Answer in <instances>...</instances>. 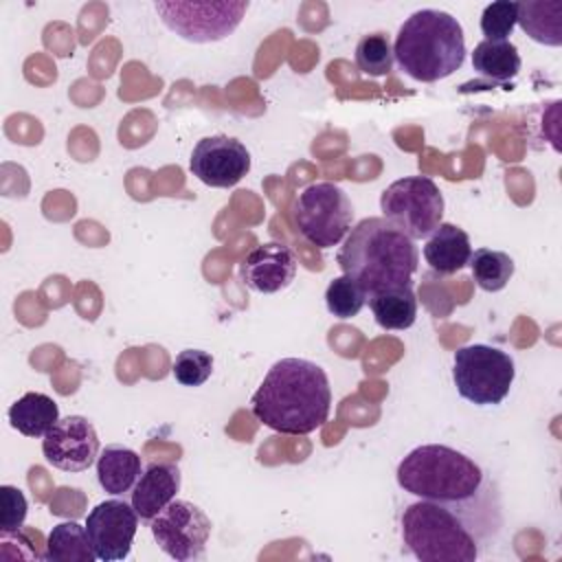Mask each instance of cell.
Returning <instances> with one entry per match:
<instances>
[{"label": "cell", "mask_w": 562, "mask_h": 562, "mask_svg": "<svg viewBox=\"0 0 562 562\" xmlns=\"http://www.w3.org/2000/svg\"><path fill=\"white\" fill-rule=\"evenodd\" d=\"M42 560H46V562H94L97 553L92 549L86 527H81L75 520H66L50 529Z\"/></svg>", "instance_id": "21"}, {"label": "cell", "mask_w": 562, "mask_h": 562, "mask_svg": "<svg viewBox=\"0 0 562 562\" xmlns=\"http://www.w3.org/2000/svg\"><path fill=\"white\" fill-rule=\"evenodd\" d=\"M353 222L349 195L334 182L307 184L294 200V224L316 248L338 246Z\"/></svg>", "instance_id": "8"}, {"label": "cell", "mask_w": 562, "mask_h": 562, "mask_svg": "<svg viewBox=\"0 0 562 562\" xmlns=\"http://www.w3.org/2000/svg\"><path fill=\"white\" fill-rule=\"evenodd\" d=\"M393 46L382 33L364 35L356 46V64L369 77H384L393 68Z\"/></svg>", "instance_id": "25"}, {"label": "cell", "mask_w": 562, "mask_h": 562, "mask_svg": "<svg viewBox=\"0 0 562 562\" xmlns=\"http://www.w3.org/2000/svg\"><path fill=\"white\" fill-rule=\"evenodd\" d=\"M11 426L24 437H44L59 422V406L46 393H24L9 406Z\"/></svg>", "instance_id": "18"}, {"label": "cell", "mask_w": 562, "mask_h": 562, "mask_svg": "<svg viewBox=\"0 0 562 562\" xmlns=\"http://www.w3.org/2000/svg\"><path fill=\"white\" fill-rule=\"evenodd\" d=\"M42 452L57 470L83 472L99 457V437L92 422L81 415H68L44 435Z\"/></svg>", "instance_id": "13"}, {"label": "cell", "mask_w": 562, "mask_h": 562, "mask_svg": "<svg viewBox=\"0 0 562 562\" xmlns=\"http://www.w3.org/2000/svg\"><path fill=\"white\" fill-rule=\"evenodd\" d=\"M162 24L178 37L193 44H209L228 37L248 11V2H156Z\"/></svg>", "instance_id": "9"}, {"label": "cell", "mask_w": 562, "mask_h": 562, "mask_svg": "<svg viewBox=\"0 0 562 562\" xmlns=\"http://www.w3.org/2000/svg\"><path fill=\"white\" fill-rule=\"evenodd\" d=\"M472 255L470 237L463 228L441 222L424 244V259L426 263L439 274H454L463 266H468Z\"/></svg>", "instance_id": "16"}, {"label": "cell", "mask_w": 562, "mask_h": 562, "mask_svg": "<svg viewBox=\"0 0 562 562\" xmlns=\"http://www.w3.org/2000/svg\"><path fill=\"white\" fill-rule=\"evenodd\" d=\"M367 301L382 329H408L417 318V296L411 285L375 292Z\"/></svg>", "instance_id": "19"}, {"label": "cell", "mask_w": 562, "mask_h": 562, "mask_svg": "<svg viewBox=\"0 0 562 562\" xmlns=\"http://www.w3.org/2000/svg\"><path fill=\"white\" fill-rule=\"evenodd\" d=\"M393 57L415 81L450 77L465 59V35L459 20L439 9H419L395 35Z\"/></svg>", "instance_id": "3"}, {"label": "cell", "mask_w": 562, "mask_h": 562, "mask_svg": "<svg viewBox=\"0 0 562 562\" xmlns=\"http://www.w3.org/2000/svg\"><path fill=\"white\" fill-rule=\"evenodd\" d=\"M156 544L176 562H191L202 558L209 536L211 518L191 501L173 498L149 520Z\"/></svg>", "instance_id": "10"}, {"label": "cell", "mask_w": 562, "mask_h": 562, "mask_svg": "<svg viewBox=\"0 0 562 562\" xmlns=\"http://www.w3.org/2000/svg\"><path fill=\"white\" fill-rule=\"evenodd\" d=\"M143 472L140 457L127 446H105L97 457L99 485L114 496H121L134 487Z\"/></svg>", "instance_id": "17"}, {"label": "cell", "mask_w": 562, "mask_h": 562, "mask_svg": "<svg viewBox=\"0 0 562 562\" xmlns=\"http://www.w3.org/2000/svg\"><path fill=\"white\" fill-rule=\"evenodd\" d=\"M331 408V389L323 367L305 358L277 360L250 397L252 415L274 432L310 435Z\"/></svg>", "instance_id": "1"}, {"label": "cell", "mask_w": 562, "mask_h": 562, "mask_svg": "<svg viewBox=\"0 0 562 562\" xmlns=\"http://www.w3.org/2000/svg\"><path fill=\"white\" fill-rule=\"evenodd\" d=\"M171 373L182 386H200L213 373V356L202 349H182L173 360Z\"/></svg>", "instance_id": "26"}, {"label": "cell", "mask_w": 562, "mask_h": 562, "mask_svg": "<svg viewBox=\"0 0 562 562\" xmlns=\"http://www.w3.org/2000/svg\"><path fill=\"white\" fill-rule=\"evenodd\" d=\"M189 169L206 187L228 189L250 171V151L233 136H206L193 147Z\"/></svg>", "instance_id": "12"}, {"label": "cell", "mask_w": 562, "mask_h": 562, "mask_svg": "<svg viewBox=\"0 0 562 562\" xmlns=\"http://www.w3.org/2000/svg\"><path fill=\"white\" fill-rule=\"evenodd\" d=\"M138 529V514L132 503L121 498H108L94 505L86 518V531L90 536L97 560L119 562L132 551V542Z\"/></svg>", "instance_id": "11"}, {"label": "cell", "mask_w": 562, "mask_h": 562, "mask_svg": "<svg viewBox=\"0 0 562 562\" xmlns=\"http://www.w3.org/2000/svg\"><path fill=\"white\" fill-rule=\"evenodd\" d=\"M518 24L520 29L540 44L560 46L562 44V2H518Z\"/></svg>", "instance_id": "22"}, {"label": "cell", "mask_w": 562, "mask_h": 562, "mask_svg": "<svg viewBox=\"0 0 562 562\" xmlns=\"http://www.w3.org/2000/svg\"><path fill=\"white\" fill-rule=\"evenodd\" d=\"M239 277L250 290L259 294L281 292L296 277V257L285 244H259L244 257L239 266Z\"/></svg>", "instance_id": "14"}, {"label": "cell", "mask_w": 562, "mask_h": 562, "mask_svg": "<svg viewBox=\"0 0 562 562\" xmlns=\"http://www.w3.org/2000/svg\"><path fill=\"white\" fill-rule=\"evenodd\" d=\"M180 490V470L173 463H149L132 487V507L140 520H151Z\"/></svg>", "instance_id": "15"}, {"label": "cell", "mask_w": 562, "mask_h": 562, "mask_svg": "<svg viewBox=\"0 0 562 562\" xmlns=\"http://www.w3.org/2000/svg\"><path fill=\"white\" fill-rule=\"evenodd\" d=\"M0 533L20 531L29 512L24 492L15 485H0Z\"/></svg>", "instance_id": "28"}, {"label": "cell", "mask_w": 562, "mask_h": 562, "mask_svg": "<svg viewBox=\"0 0 562 562\" xmlns=\"http://www.w3.org/2000/svg\"><path fill=\"white\" fill-rule=\"evenodd\" d=\"M514 375L512 356L498 347L474 342L454 351L452 380L457 393L476 406L501 404L512 389Z\"/></svg>", "instance_id": "6"}, {"label": "cell", "mask_w": 562, "mask_h": 562, "mask_svg": "<svg viewBox=\"0 0 562 562\" xmlns=\"http://www.w3.org/2000/svg\"><path fill=\"white\" fill-rule=\"evenodd\" d=\"M516 24H518V2L496 0L487 4L481 13V33L485 35V40H509Z\"/></svg>", "instance_id": "27"}, {"label": "cell", "mask_w": 562, "mask_h": 562, "mask_svg": "<svg viewBox=\"0 0 562 562\" xmlns=\"http://www.w3.org/2000/svg\"><path fill=\"white\" fill-rule=\"evenodd\" d=\"M338 266L367 296L413 283L419 263L415 241L384 217H364L338 248Z\"/></svg>", "instance_id": "2"}, {"label": "cell", "mask_w": 562, "mask_h": 562, "mask_svg": "<svg viewBox=\"0 0 562 562\" xmlns=\"http://www.w3.org/2000/svg\"><path fill=\"white\" fill-rule=\"evenodd\" d=\"M472 68L494 83H505L520 70L518 48L509 40H483L474 46Z\"/></svg>", "instance_id": "20"}, {"label": "cell", "mask_w": 562, "mask_h": 562, "mask_svg": "<svg viewBox=\"0 0 562 562\" xmlns=\"http://www.w3.org/2000/svg\"><path fill=\"white\" fill-rule=\"evenodd\" d=\"M367 303L364 290L347 274L334 277L325 290V305L331 316L336 318H351L356 316Z\"/></svg>", "instance_id": "24"}, {"label": "cell", "mask_w": 562, "mask_h": 562, "mask_svg": "<svg viewBox=\"0 0 562 562\" xmlns=\"http://www.w3.org/2000/svg\"><path fill=\"white\" fill-rule=\"evenodd\" d=\"M468 263L476 285L485 292L503 290L514 277V259L503 250L479 248L470 255Z\"/></svg>", "instance_id": "23"}, {"label": "cell", "mask_w": 562, "mask_h": 562, "mask_svg": "<svg viewBox=\"0 0 562 562\" xmlns=\"http://www.w3.org/2000/svg\"><path fill=\"white\" fill-rule=\"evenodd\" d=\"M380 211L386 222L415 241L428 237L441 224L443 195L432 178L406 176L382 191Z\"/></svg>", "instance_id": "7"}, {"label": "cell", "mask_w": 562, "mask_h": 562, "mask_svg": "<svg viewBox=\"0 0 562 562\" xmlns=\"http://www.w3.org/2000/svg\"><path fill=\"white\" fill-rule=\"evenodd\" d=\"M395 476L404 492L443 505L468 507L485 487L481 465L443 443H426L411 450L400 461Z\"/></svg>", "instance_id": "4"}, {"label": "cell", "mask_w": 562, "mask_h": 562, "mask_svg": "<svg viewBox=\"0 0 562 562\" xmlns=\"http://www.w3.org/2000/svg\"><path fill=\"white\" fill-rule=\"evenodd\" d=\"M463 505L415 501L402 512V540L422 562H474L479 538Z\"/></svg>", "instance_id": "5"}]
</instances>
